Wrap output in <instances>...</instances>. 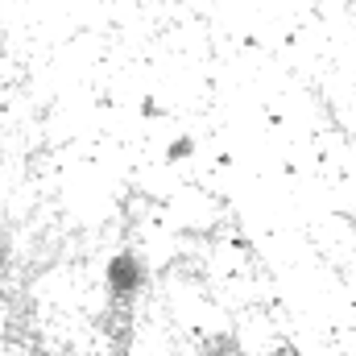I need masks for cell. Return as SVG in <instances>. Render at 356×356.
Returning <instances> with one entry per match:
<instances>
[{
    "label": "cell",
    "instance_id": "1",
    "mask_svg": "<svg viewBox=\"0 0 356 356\" xmlns=\"http://www.w3.org/2000/svg\"><path fill=\"white\" fill-rule=\"evenodd\" d=\"M108 286H112V294H133V290L141 286V261L129 257V253L112 257V266H108Z\"/></svg>",
    "mask_w": 356,
    "mask_h": 356
}]
</instances>
